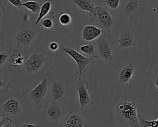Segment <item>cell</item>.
I'll list each match as a JSON object with an SVG mask.
<instances>
[{
  "instance_id": "603a6c76",
  "label": "cell",
  "mask_w": 158,
  "mask_h": 127,
  "mask_svg": "<svg viewBox=\"0 0 158 127\" xmlns=\"http://www.w3.org/2000/svg\"><path fill=\"white\" fill-rule=\"evenodd\" d=\"M60 15L59 17V21L60 24L63 26L69 25L72 21V17L69 14L65 12H59Z\"/></svg>"
},
{
  "instance_id": "cb8c5ba5",
  "label": "cell",
  "mask_w": 158,
  "mask_h": 127,
  "mask_svg": "<svg viewBox=\"0 0 158 127\" xmlns=\"http://www.w3.org/2000/svg\"><path fill=\"white\" fill-rule=\"evenodd\" d=\"M10 81L6 80L2 77H0V95L1 97H3L9 91V86L10 85Z\"/></svg>"
},
{
  "instance_id": "4dcf8cb0",
  "label": "cell",
  "mask_w": 158,
  "mask_h": 127,
  "mask_svg": "<svg viewBox=\"0 0 158 127\" xmlns=\"http://www.w3.org/2000/svg\"><path fill=\"white\" fill-rule=\"evenodd\" d=\"M154 84H155V86L157 87V89H158V76L157 77V78L156 79V80H155V83H154Z\"/></svg>"
},
{
  "instance_id": "3957f363",
  "label": "cell",
  "mask_w": 158,
  "mask_h": 127,
  "mask_svg": "<svg viewBox=\"0 0 158 127\" xmlns=\"http://www.w3.org/2000/svg\"><path fill=\"white\" fill-rule=\"evenodd\" d=\"M138 69L136 61H127L114 76V83L121 90L127 92L134 85Z\"/></svg>"
},
{
  "instance_id": "9a60e30c",
  "label": "cell",
  "mask_w": 158,
  "mask_h": 127,
  "mask_svg": "<svg viewBox=\"0 0 158 127\" xmlns=\"http://www.w3.org/2000/svg\"><path fill=\"white\" fill-rule=\"evenodd\" d=\"M45 115L48 119L56 121L60 120L65 115V112L60 105L52 102L46 108Z\"/></svg>"
},
{
  "instance_id": "5b68a950",
  "label": "cell",
  "mask_w": 158,
  "mask_h": 127,
  "mask_svg": "<svg viewBox=\"0 0 158 127\" xmlns=\"http://www.w3.org/2000/svg\"><path fill=\"white\" fill-rule=\"evenodd\" d=\"M89 19L98 25V27L109 36L114 37L111 35L110 31L117 24L106 7L96 6L95 14L93 15L89 14Z\"/></svg>"
},
{
  "instance_id": "2e32d148",
  "label": "cell",
  "mask_w": 158,
  "mask_h": 127,
  "mask_svg": "<svg viewBox=\"0 0 158 127\" xmlns=\"http://www.w3.org/2000/svg\"><path fill=\"white\" fill-rule=\"evenodd\" d=\"M10 50L9 47L1 45L0 48V68L1 70L9 69L10 64L9 63V56Z\"/></svg>"
},
{
  "instance_id": "ffe728a7",
  "label": "cell",
  "mask_w": 158,
  "mask_h": 127,
  "mask_svg": "<svg viewBox=\"0 0 158 127\" xmlns=\"http://www.w3.org/2000/svg\"><path fill=\"white\" fill-rule=\"evenodd\" d=\"M51 9V2L50 1H46L43 2V4L41 7L40 12L37 16V18L35 20V25H38L40 22L48 14L49 12Z\"/></svg>"
},
{
  "instance_id": "4fadbf2b",
  "label": "cell",
  "mask_w": 158,
  "mask_h": 127,
  "mask_svg": "<svg viewBox=\"0 0 158 127\" xmlns=\"http://www.w3.org/2000/svg\"><path fill=\"white\" fill-rule=\"evenodd\" d=\"M63 127H91V126L82 115L74 111L65 117Z\"/></svg>"
},
{
  "instance_id": "6da1fadb",
  "label": "cell",
  "mask_w": 158,
  "mask_h": 127,
  "mask_svg": "<svg viewBox=\"0 0 158 127\" xmlns=\"http://www.w3.org/2000/svg\"><path fill=\"white\" fill-rule=\"evenodd\" d=\"M30 102L17 90H10L1 97V114L9 117H19L27 114Z\"/></svg>"
},
{
  "instance_id": "7a4b0ae2",
  "label": "cell",
  "mask_w": 158,
  "mask_h": 127,
  "mask_svg": "<svg viewBox=\"0 0 158 127\" xmlns=\"http://www.w3.org/2000/svg\"><path fill=\"white\" fill-rule=\"evenodd\" d=\"M114 108L115 124L120 127H140L136 102L119 101Z\"/></svg>"
},
{
  "instance_id": "f546056e",
  "label": "cell",
  "mask_w": 158,
  "mask_h": 127,
  "mask_svg": "<svg viewBox=\"0 0 158 127\" xmlns=\"http://www.w3.org/2000/svg\"><path fill=\"white\" fill-rule=\"evenodd\" d=\"M8 1L14 7L19 8V9H22L23 7V3L22 1L20 0H8Z\"/></svg>"
},
{
  "instance_id": "4316f807",
  "label": "cell",
  "mask_w": 158,
  "mask_h": 127,
  "mask_svg": "<svg viewBox=\"0 0 158 127\" xmlns=\"http://www.w3.org/2000/svg\"><path fill=\"white\" fill-rule=\"evenodd\" d=\"M103 2L106 4L108 7L112 9H116L118 8L119 4L120 2V0H105Z\"/></svg>"
},
{
  "instance_id": "484cf974",
  "label": "cell",
  "mask_w": 158,
  "mask_h": 127,
  "mask_svg": "<svg viewBox=\"0 0 158 127\" xmlns=\"http://www.w3.org/2000/svg\"><path fill=\"white\" fill-rule=\"evenodd\" d=\"M53 18H54V17L44 18L38 24L39 26L43 27V28H45L47 29L52 28V27L53 26V21H52Z\"/></svg>"
},
{
  "instance_id": "d6a6232c",
  "label": "cell",
  "mask_w": 158,
  "mask_h": 127,
  "mask_svg": "<svg viewBox=\"0 0 158 127\" xmlns=\"http://www.w3.org/2000/svg\"><path fill=\"white\" fill-rule=\"evenodd\" d=\"M157 28H158V27H157Z\"/></svg>"
},
{
  "instance_id": "5bb4252c",
  "label": "cell",
  "mask_w": 158,
  "mask_h": 127,
  "mask_svg": "<svg viewBox=\"0 0 158 127\" xmlns=\"http://www.w3.org/2000/svg\"><path fill=\"white\" fill-rule=\"evenodd\" d=\"M102 33L103 31L97 26L88 25L83 28L81 35L84 40L91 42L96 40Z\"/></svg>"
},
{
  "instance_id": "7c38bea8",
  "label": "cell",
  "mask_w": 158,
  "mask_h": 127,
  "mask_svg": "<svg viewBox=\"0 0 158 127\" xmlns=\"http://www.w3.org/2000/svg\"><path fill=\"white\" fill-rule=\"evenodd\" d=\"M117 48H124L137 45L136 33L131 28L128 27L123 30L117 40Z\"/></svg>"
},
{
  "instance_id": "44dd1931",
  "label": "cell",
  "mask_w": 158,
  "mask_h": 127,
  "mask_svg": "<svg viewBox=\"0 0 158 127\" xmlns=\"http://www.w3.org/2000/svg\"><path fill=\"white\" fill-rule=\"evenodd\" d=\"M43 3L36 1H27L23 2V7L30 10L31 12L37 14L40 12Z\"/></svg>"
},
{
  "instance_id": "d6986e66",
  "label": "cell",
  "mask_w": 158,
  "mask_h": 127,
  "mask_svg": "<svg viewBox=\"0 0 158 127\" xmlns=\"http://www.w3.org/2000/svg\"><path fill=\"white\" fill-rule=\"evenodd\" d=\"M9 63L12 66H23L25 63V57L18 50H14L10 52Z\"/></svg>"
},
{
  "instance_id": "277c9868",
  "label": "cell",
  "mask_w": 158,
  "mask_h": 127,
  "mask_svg": "<svg viewBox=\"0 0 158 127\" xmlns=\"http://www.w3.org/2000/svg\"><path fill=\"white\" fill-rule=\"evenodd\" d=\"M60 49L62 52L70 56L75 62V70L77 74L79 76L84 74L88 68L95 62L94 58L83 55L68 42H62L60 45Z\"/></svg>"
},
{
  "instance_id": "d4e9b609",
  "label": "cell",
  "mask_w": 158,
  "mask_h": 127,
  "mask_svg": "<svg viewBox=\"0 0 158 127\" xmlns=\"http://www.w3.org/2000/svg\"><path fill=\"white\" fill-rule=\"evenodd\" d=\"M11 118L1 114L0 115V127H11L12 126Z\"/></svg>"
},
{
  "instance_id": "e0dca14e",
  "label": "cell",
  "mask_w": 158,
  "mask_h": 127,
  "mask_svg": "<svg viewBox=\"0 0 158 127\" xmlns=\"http://www.w3.org/2000/svg\"><path fill=\"white\" fill-rule=\"evenodd\" d=\"M80 50L86 56L91 58H97L99 57L98 50L96 42L89 43L80 46Z\"/></svg>"
},
{
  "instance_id": "30bf717a",
  "label": "cell",
  "mask_w": 158,
  "mask_h": 127,
  "mask_svg": "<svg viewBox=\"0 0 158 127\" xmlns=\"http://www.w3.org/2000/svg\"><path fill=\"white\" fill-rule=\"evenodd\" d=\"M105 35L106 33H102L95 42L97 45L99 57L107 62H109L113 59L114 54L108 38Z\"/></svg>"
},
{
  "instance_id": "ac0fdd59",
  "label": "cell",
  "mask_w": 158,
  "mask_h": 127,
  "mask_svg": "<svg viewBox=\"0 0 158 127\" xmlns=\"http://www.w3.org/2000/svg\"><path fill=\"white\" fill-rule=\"evenodd\" d=\"M73 3L77 5V6L83 11H87L89 14H95V6L93 1L88 0H74Z\"/></svg>"
},
{
  "instance_id": "ba28073f",
  "label": "cell",
  "mask_w": 158,
  "mask_h": 127,
  "mask_svg": "<svg viewBox=\"0 0 158 127\" xmlns=\"http://www.w3.org/2000/svg\"><path fill=\"white\" fill-rule=\"evenodd\" d=\"M36 37V32L31 28L20 30L13 38V43L18 47L27 48L32 45Z\"/></svg>"
},
{
  "instance_id": "f1b7e54d",
  "label": "cell",
  "mask_w": 158,
  "mask_h": 127,
  "mask_svg": "<svg viewBox=\"0 0 158 127\" xmlns=\"http://www.w3.org/2000/svg\"><path fill=\"white\" fill-rule=\"evenodd\" d=\"M15 127H43V126L41 125L36 124V123L25 122V123H22L18 125H16Z\"/></svg>"
},
{
  "instance_id": "9c48e42d",
  "label": "cell",
  "mask_w": 158,
  "mask_h": 127,
  "mask_svg": "<svg viewBox=\"0 0 158 127\" xmlns=\"http://www.w3.org/2000/svg\"><path fill=\"white\" fill-rule=\"evenodd\" d=\"M89 88L88 82L83 80L81 76H79L77 83V90L78 92L79 105L81 108H88L94 104V102L91 99L88 92Z\"/></svg>"
},
{
  "instance_id": "8fae6325",
  "label": "cell",
  "mask_w": 158,
  "mask_h": 127,
  "mask_svg": "<svg viewBox=\"0 0 158 127\" xmlns=\"http://www.w3.org/2000/svg\"><path fill=\"white\" fill-rule=\"evenodd\" d=\"M50 95L52 102L56 103L62 99L68 91V85L62 80H51L49 82Z\"/></svg>"
},
{
  "instance_id": "1f68e13d",
  "label": "cell",
  "mask_w": 158,
  "mask_h": 127,
  "mask_svg": "<svg viewBox=\"0 0 158 127\" xmlns=\"http://www.w3.org/2000/svg\"><path fill=\"white\" fill-rule=\"evenodd\" d=\"M156 121H157V125H158V118L156 119Z\"/></svg>"
},
{
  "instance_id": "7402d4cb",
  "label": "cell",
  "mask_w": 158,
  "mask_h": 127,
  "mask_svg": "<svg viewBox=\"0 0 158 127\" xmlns=\"http://www.w3.org/2000/svg\"><path fill=\"white\" fill-rule=\"evenodd\" d=\"M139 4V1H128L125 6L124 11L127 14L129 15L137 9Z\"/></svg>"
},
{
  "instance_id": "8992f818",
  "label": "cell",
  "mask_w": 158,
  "mask_h": 127,
  "mask_svg": "<svg viewBox=\"0 0 158 127\" xmlns=\"http://www.w3.org/2000/svg\"><path fill=\"white\" fill-rule=\"evenodd\" d=\"M41 81L33 89H26L22 92V95L30 102H32L35 107L40 109L43 106V100L48 91L49 83L51 78L41 77Z\"/></svg>"
},
{
  "instance_id": "52a82bcc",
  "label": "cell",
  "mask_w": 158,
  "mask_h": 127,
  "mask_svg": "<svg viewBox=\"0 0 158 127\" xmlns=\"http://www.w3.org/2000/svg\"><path fill=\"white\" fill-rule=\"evenodd\" d=\"M45 55L40 52H34L30 55L25 61L23 68L30 74H35L38 72L44 64Z\"/></svg>"
},
{
  "instance_id": "83f0119b",
  "label": "cell",
  "mask_w": 158,
  "mask_h": 127,
  "mask_svg": "<svg viewBox=\"0 0 158 127\" xmlns=\"http://www.w3.org/2000/svg\"><path fill=\"white\" fill-rule=\"evenodd\" d=\"M48 48L51 51H56L60 48V45L57 42L52 41L48 44Z\"/></svg>"
}]
</instances>
